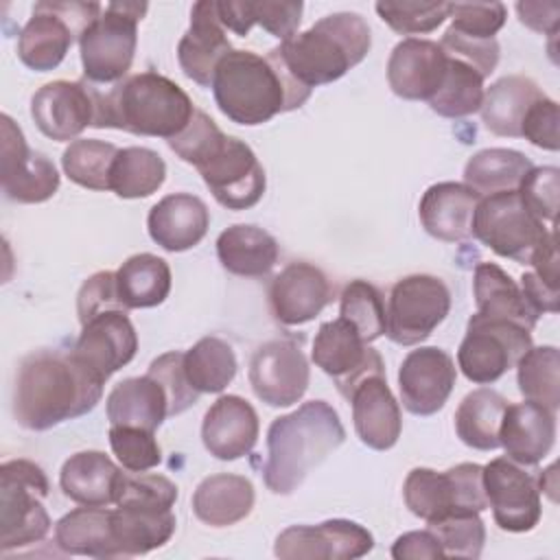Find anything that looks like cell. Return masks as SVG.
Returning a JSON list of instances; mask_svg holds the SVG:
<instances>
[{
  "mask_svg": "<svg viewBox=\"0 0 560 560\" xmlns=\"http://www.w3.org/2000/svg\"><path fill=\"white\" fill-rule=\"evenodd\" d=\"M103 385L70 350L31 352L18 368L13 416L28 431H48L92 411Z\"/></svg>",
  "mask_w": 560,
  "mask_h": 560,
  "instance_id": "6da1fadb",
  "label": "cell"
},
{
  "mask_svg": "<svg viewBox=\"0 0 560 560\" xmlns=\"http://www.w3.org/2000/svg\"><path fill=\"white\" fill-rule=\"evenodd\" d=\"M210 88L221 114L247 127L298 109L311 96V90L298 85L269 52L260 57L234 48L219 61Z\"/></svg>",
  "mask_w": 560,
  "mask_h": 560,
  "instance_id": "7a4b0ae2",
  "label": "cell"
},
{
  "mask_svg": "<svg viewBox=\"0 0 560 560\" xmlns=\"http://www.w3.org/2000/svg\"><path fill=\"white\" fill-rule=\"evenodd\" d=\"M343 440L346 429L339 413L326 400H308L276 418L267 431L265 486L273 494H291Z\"/></svg>",
  "mask_w": 560,
  "mask_h": 560,
  "instance_id": "3957f363",
  "label": "cell"
},
{
  "mask_svg": "<svg viewBox=\"0 0 560 560\" xmlns=\"http://www.w3.org/2000/svg\"><path fill=\"white\" fill-rule=\"evenodd\" d=\"M372 46L368 22L359 13L339 11L317 20L308 31L280 42L269 55L302 88L326 85L361 63Z\"/></svg>",
  "mask_w": 560,
  "mask_h": 560,
  "instance_id": "277c9868",
  "label": "cell"
},
{
  "mask_svg": "<svg viewBox=\"0 0 560 560\" xmlns=\"http://www.w3.org/2000/svg\"><path fill=\"white\" fill-rule=\"evenodd\" d=\"M195 109L188 94L175 81L147 70L127 74L103 92L96 129L109 127L168 142L184 131Z\"/></svg>",
  "mask_w": 560,
  "mask_h": 560,
  "instance_id": "5b68a950",
  "label": "cell"
},
{
  "mask_svg": "<svg viewBox=\"0 0 560 560\" xmlns=\"http://www.w3.org/2000/svg\"><path fill=\"white\" fill-rule=\"evenodd\" d=\"M46 472L31 459H9L0 466V551L28 547L46 538L50 516Z\"/></svg>",
  "mask_w": 560,
  "mask_h": 560,
  "instance_id": "8992f818",
  "label": "cell"
},
{
  "mask_svg": "<svg viewBox=\"0 0 560 560\" xmlns=\"http://www.w3.org/2000/svg\"><path fill=\"white\" fill-rule=\"evenodd\" d=\"M147 9L144 2H109L83 31L79 50L90 83H118L127 77L138 46V22Z\"/></svg>",
  "mask_w": 560,
  "mask_h": 560,
  "instance_id": "52a82bcc",
  "label": "cell"
},
{
  "mask_svg": "<svg viewBox=\"0 0 560 560\" xmlns=\"http://www.w3.org/2000/svg\"><path fill=\"white\" fill-rule=\"evenodd\" d=\"M98 2H35L28 22L18 37L20 61L37 72L55 70L70 50L72 42L101 15Z\"/></svg>",
  "mask_w": 560,
  "mask_h": 560,
  "instance_id": "ba28073f",
  "label": "cell"
},
{
  "mask_svg": "<svg viewBox=\"0 0 560 560\" xmlns=\"http://www.w3.org/2000/svg\"><path fill=\"white\" fill-rule=\"evenodd\" d=\"M405 505L427 523L451 514L483 512L488 508L483 492V466L464 462L444 472L433 468H413L402 486Z\"/></svg>",
  "mask_w": 560,
  "mask_h": 560,
  "instance_id": "9c48e42d",
  "label": "cell"
},
{
  "mask_svg": "<svg viewBox=\"0 0 560 560\" xmlns=\"http://www.w3.org/2000/svg\"><path fill=\"white\" fill-rule=\"evenodd\" d=\"M212 197L228 210L256 206L267 186L265 168L243 140L219 131L192 164Z\"/></svg>",
  "mask_w": 560,
  "mask_h": 560,
  "instance_id": "30bf717a",
  "label": "cell"
},
{
  "mask_svg": "<svg viewBox=\"0 0 560 560\" xmlns=\"http://www.w3.org/2000/svg\"><path fill=\"white\" fill-rule=\"evenodd\" d=\"M547 230L521 201L518 190L481 197L472 217V236L494 254L529 265L536 249L549 238Z\"/></svg>",
  "mask_w": 560,
  "mask_h": 560,
  "instance_id": "8fae6325",
  "label": "cell"
},
{
  "mask_svg": "<svg viewBox=\"0 0 560 560\" xmlns=\"http://www.w3.org/2000/svg\"><path fill=\"white\" fill-rule=\"evenodd\" d=\"M532 348V330L505 319H490L475 313L468 319L466 337L457 350V365L464 376L477 385L499 381L516 368Z\"/></svg>",
  "mask_w": 560,
  "mask_h": 560,
  "instance_id": "7c38bea8",
  "label": "cell"
},
{
  "mask_svg": "<svg viewBox=\"0 0 560 560\" xmlns=\"http://www.w3.org/2000/svg\"><path fill=\"white\" fill-rule=\"evenodd\" d=\"M385 311V335L398 346H416L446 319L451 291L435 276L411 273L392 287Z\"/></svg>",
  "mask_w": 560,
  "mask_h": 560,
  "instance_id": "4fadbf2b",
  "label": "cell"
},
{
  "mask_svg": "<svg viewBox=\"0 0 560 560\" xmlns=\"http://www.w3.org/2000/svg\"><path fill=\"white\" fill-rule=\"evenodd\" d=\"M103 92L81 81H50L31 98V116L37 129L57 142L74 140L85 127H96Z\"/></svg>",
  "mask_w": 560,
  "mask_h": 560,
  "instance_id": "5bb4252c",
  "label": "cell"
},
{
  "mask_svg": "<svg viewBox=\"0 0 560 560\" xmlns=\"http://www.w3.org/2000/svg\"><path fill=\"white\" fill-rule=\"evenodd\" d=\"M313 361L335 381L343 398H350L368 374H385L381 354L343 317L319 326L313 341Z\"/></svg>",
  "mask_w": 560,
  "mask_h": 560,
  "instance_id": "9a60e30c",
  "label": "cell"
},
{
  "mask_svg": "<svg viewBox=\"0 0 560 560\" xmlns=\"http://www.w3.org/2000/svg\"><path fill=\"white\" fill-rule=\"evenodd\" d=\"M483 492L492 508L494 523L503 532L523 534L538 525L540 486L538 477L527 472L510 457H497L483 466Z\"/></svg>",
  "mask_w": 560,
  "mask_h": 560,
  "instance_id": "2e32d148",
  "label": "cell"
},
{
  "mask_svg": "<svg viewBox=\"0 0 560 560\" xmlns=\"http://www.w3.org/2000/svg\"><path fill=\"white\" fill-rule=\"evenodd\" d=\"M0 120V179L4 197L18 203L48 201L59 188V173L55 164L44 153L28 149L22 129L9 114H2Z\"/></svg>",
  "mask_w": 560,
  "mask_h": 560,
  "instance_id": "e0dca14e",
  "label": "cell"
},
{
  "mask_svg": "<svg viewBox=\"0 0 560 560\" xmlns=\"http://www.w3.org/2000/svg\"><path fill=\"white\" fill-rule=\"evenodd\" d=\"M249 385L269 407L295 405L308 389L311 368L291 339H271L256 348L249 361Z\"/></svg>",
  "mask_w": 560,
  "mask_h": 560,
  "instance_id": "ac0fdd59",
  "label": "cell"
},
{
  "mask_svg": "<svg viewBox=\"0 0 560 560\" xmlns=\"http://www.w3.org/2000/svg\"><path fill=\"white\" fill-rule=\"evenodd\" d=\"M372 534L346 518L319 525H291L278 534L273 553L282 560H354L370 553Z\"/></svg>",
  "mask_w": 560,
  "mask_h": 560,
  "instance_id": "d6986e66",
  "label": "cell"
},
{
  "mask_svg": "<svg viewBox=\"0 0 560 560\" xmlns=\"http://www.w3.org/2000/svg\"><path fill=\"white\" fill-rule=\"evenodd\" d=\"M457 370L448 352L435 346L411 350L398 370L400 400L413 416H433L448 400Z\"/></svg>",
  "mask_w": 560,
  "mask_h": 560,
  "instance_id": "ffe728a7",
  "label": "cell"
},
{
  "mask_svg": "<svg viewBox=\"0 0 560 560\" xmlns=\"http://www.w3.org/2000/svg\"><path fill=\"white\" fill-rule=\"evenodd\" d=\"M138 350V332L127 311H105L81 324V335L70 350L103 383L125 368Z\"/></svg>",
  "mask_w": 560,
  "mask_h": 560,
  "instance_id": "44dd1931",
  "label": "cell"
},
{
  "mask_svg": "<svg viewBox=\"0 0 560 560\" xmlns=\"http://www.w3.org/2000/svg\"><path fill=\"white\" fill-rule=\"evenodd\" d=\"M332 300L326 273L304 260L289 262L269 287V306L276 322L300 326L315 319Z\"/></svg>",
  "mask_w": 560,
  "mask_h": 560,
  "instance_id": "7402d4cb",
  "label": "cell"
},
{
  "mask_svg": "<svg viewBox=\"0 0 560 560\" xmlns=\"http://www.w3.org/2000/svg\"><path fill=\"white\" fill-rule=\"evenodd\" d=\"M446 70V52L438 42L407 37L398 42L387 61L392 92L407 101H429Z\"/></svg>",
  "mask_w": 560,
  "mask_h": 560,
  "instance_id": "603a6c76",
  "label": "cell"
},
{
  "mask_svg": "<svg viewBox=\"0 0 560 560\" xmlns=\"http://www.w3.org/2000/svg\"><path fill=\"white\" fill-rule=\"evenodd\" d=\"M232 50L228 33L217 15L214 0L192 4L190 26L177 44V61L184 74L201 88H210L219 61Z\"/></svg>",
  "mask_w": 560,
  "mask_h": 560,
  "instance_id": "cb8c5ba5",
  "label": "cell"
},
{
  "mask_svg": "<svg viewBox=\"0 0 560 560\" xmlns=\"http://www.w3.org/2000/svg\"><path fill=\"white\" fill-rule=\"evenodd\" d=\"M258 413L241 396H219L203 416L201 440L206 451L223 462L252 453L258 440Z\"/></svg>",
  "mask_w": 560,
  "mask_h": 560,
  "instance_id": "d4e9b609",
  "label": "cell"
},
{
  "mask_svg": "<svg viewBox=\"0 0 560 560\" xmlns=\"http://www.w3.org/2000/svg\"><path fill=\"white\" fill-rule=\"evenodd\" d=\"M352 420L359 440L374 448H392L402 431L400 405L387 387L385 374H368L350 394Z\"/></svg>",
  "mask_w": 560,
  "mask_h": 560,
  "instance_id": "484cf974",
  "label": "cell"
},
{
  "mask_svg": "<svg viewBox=\"0 0 560 560\" xmlns=\"http://www.w3.org/2000/svg\"><path fill=\"white\" fill-rule=\"evenodd\" d=\"M556 442V411L536 402L510 405L501 420L499 444L505 457L521 466H536L542 462Z\"/></svg>",
  "mask_w": 560,
  "mask_h": 560,
  "instance_id": "4316f807",
  "label": "cell"
},
{
  "mask_svg": "<svg viewBox=\"0 0 560 560\" xmlns=\"http://www.w3.org/2000/svg\"><path fill=\"white\" fill-rule=\"evenodd\" d=\"M210 225L208 206L190 192L162 197L147 217L149 236L166 252H186L201 243Z\"/></svg>",
  "mask_w": 560,
  "mask_h": 560,
  "instance_id": "83f0119b",
  "label": "cell"
},
{
  "mask_svg": "<svg viewBox=\"0 0 560 560\" xmlns=\"http://www.w3.org/2000/svg\"><path fill=\"white\" fill-rule=\"evenodd\" d=\"M479 195L459 182H440L424 190L418 214L422 228L438 241L459 243L472 236V217Z\"/></svg>",
  "mask_w": 560,
  "mask_h": 560,
  "instance_id": "f1b7e54d",
  "label": "cell"
},
{
  "mask_svg": "<svg viewBox=\"0 0 560 560\" xmlns=\"http://www.w3.org/2000/svg\"><path fill=\"white\" fill-rule=\"evenodd\" d=\"M122 470L101 451L70 455L59 472L63 494L79 505L107 508L116 503Z\"/></svg>",
  "mask_w": 560,
  "mask_h": 560,
  "instance_id": "f546056e",
  "label": "cell"
},
{
  "mask_svg": "<svg viewBox=\"0 0 560 560\" xmlns=\"http://www.w3.org/2000/svg\"><path fill=\"white\" fill-rule=\"evenodd\" d=\"M254 499L256 492L247 477L217 472L195 488L192 512L210 527H228L249 516Z\"/></svg>",
  "mask_w": 560,
  "mask_h": 560,
  "instance_id": "4dcf8cb0",
  "label": "cell"
},
{
  "mask_svg": "<svg viewBox=\"0 0 560 560\" xmlns=\"http://www.w3.org/2000/svg\"><path fill=\"white\" fill-rule=\"evenodd\" d=\"M217 256L223 269L243 278L267 276L280 256L278 241L262 228L236 223L217 238Z\"/></svg>",
  "mask_w": 560,
  "mask_h": 560,
  "instance_id": "1f68e13d",
  "label": "cell"
},
{
  "mask_svg": "<svg viewBox=\"0 0 560 560\" xmlns=\"http://www.w3.org/2000/svg\"><path fill=\"white\" fill-rule=\"evenodd\" d=\"M477 313L490 319H505L534 330L538 313L527 302L521 287L494 262H479L472 280Z\"/></svg>",
  "mask_w": 560,
  "mask_h": 560,
  "instance_id": "d6a6232c",
  "label": "cell"
},
{
  "mask_svg": "<svg viewBox=\"0 0 560 560\" xmlns=\"http://www.w3.org/2000/svg\"><path fill=\"white\" fill-rule=\"evenodd\" d=\"M166 418L168 396L151 374L125 378L107 396L109 424H127L155 431Z\"/></svg>",
  "mask_w": 560,
  "mask_h": 560,
  "instance_id": "836d02e7",
  "label": "cell"
},
{
  "mask_svg": "<svg viewBox=\"0 0 560 560\" xmlns=\"http://www.w3.org/2000/svg\"><path fill=\"white\" fill-rule=\"evenodd\" d=\"M55 542L70 556H90L101 560L120 558L112 527V510L107 508L83 505L68 512L55 525Z\"/></svg>",
  "mask_w": 560,
  "mask_h": 560,
  "instance_id": "e575fe53",
  "label": "cell"
},
{
  "mask_svg": "<svg viewBox=\"0 0 560 560\" xmlns=\"http://www.w3.org/2000/svg\"><path fill=\"white\" fill-rule=\"evenodd\" d=\"M542 96L545 92L529 77H503L483 92V103L479 107L481 120L486 129L494 136L521 138V125L525 114Z\"/></svg>",
  "mask_w": 560,
  "mask_h": 560,
  "instance_id": "d590c367",
  "label": "cell"
},
{
  "mask_svg": "<svg viewBox=\"0 0 560 560\" xmlns=\"http://www.w3.org/2000/svg\"><path fill=\"white\" fill-rule=\"evenodd\" d=\"M175 525L177 521L171 510L140 505H116V510H112V527L120 558L144 556L166 545L175 534Z\"/></svg>",
  "mask_w": 560,
  "mask_h": 560,
  "instance_id": "8d00e7d4",
  "label": "cell"
},
{
  "mask_svg": "<svg viewBox=\"0 0 560 560\" xmlns=\"http://www.w3.org/2000/svg\"><path fill=\"white\" fill-rule=\"evenodd\" d=\"M304 4L298 2H278V0H243V2H217V15L225 31H232L245 37L252 26H262L269 35L280 42L298 33Z\"/></svg>",
  "mask_w": 560,
  "mask_h": 560,
  "instance_id": "74e56055",
  "label": "cell"
},
{
  "mask_svg": "<svg viewBox=\"0 0 560 560\" xmlns=\"http://www.w3.org/2000/svg\"><path fill=\"white\" fill-rule=\"evenodd\" d=\"M116 287L127 311L158 306L171 293V267L155 254H133L116 269Z\"/></svg>",
  "mask_w": 560,
  "mask_h": 560,
  "instance_id": "f35d334b",
  "label": "cell"
},
{
  "mask_svg": "<svg viewBox=\"0 0 560 560\" xmlns=\"http://www.w3.org/2000/svg\"><path fill=\"white\" fill-rule=\"evenodd\" d=\"M505 409L508 400L499 392L490 387L472 389L464 396L455 411L457 438L477 451L499 448V431Z\"/></svg>",
  "mask_w": 560,
  "mask_h": 560,
  "instance_id": "ab89813d",
  "label": "cell"
},
{
  "mask_svg": "<svg viewBox=\"0 0 560 560\" xmlns=\"http://www.w3.org/2000/svg\"><path fill=\"white\" fill-rule=\"evenodd\" d=\"M529 158L514 149H483L475 153L464 166V184L479 197L494 192L518 190L523 177L532 171Z\"/></svg>",
  "mask_w": 560,
  "mask_h": 560,
  "instance_id": "60d3db41",
  "label": "cell"
},
{
  "mask_svg": "<svg viewBox=\"0 0 560 560\" xmlns=\"http://www.w3.org/2000/svg\"><path fill=\"white\" fill-rule=\"evenodd\" d=\"M164 179L166 164L160 153L147 147H125L114 158L109 190L122 199H140L153 195Z\"/></svg>",
  "mask_w": 560,
  "mask_h": 560,
  "instance_id": "b9f144b4",
  "label": "cell"
},
{
  "mask_svg": "<svg viewBox=\"0 0 560 560\" xmlns=\"http://www.w3.org/2000/svg\"><path fill=\"white\" fill-rule=\"evenodd\" d=\"M236 354L221 337H201L184 352V372L199 394H219L236 376Z\"/></svg>",
  "mask_w": 560,
  "mask_h": 560,
  "instance_id": "7bdbcfd3",
  "label": "cell"
},
{
  "mask_svg": "<svg viewBox=\"0 0 560 560\" xmlns=\"http://www.w3.org/2000/svg\"><path fill=\"white\" fill-rule=\"evenodd\" d=\"M483 77L468 63L446 55V70L438 92L427 101L444 118H466L483 103Z\"/></svg>",
  "mask_w": 560,
  "mask_h": 560,
  "instance_id": "ee69618b",
  "label": "cell"
},
{
  "mask_svg": "<svg viewBox=\"0 0 560 560\" xmlns=\"http://www.w3.org/2000/svg\"><path fill=\"white\" fill-rule=\"evenodd\" d=\"M516 381L525 400L551 411L560 407V352L556 346L529 348L516 363Z\"/></svg>",
  "mask_w": 560,
  "mask_h": 560,
  "instance_id": "f6af8a7d",
  "label": "cell"
},
{
  "mask_svg": "<svg viewBox=\"0 0 560 560\" xmlns=\"http://www.w3.org/2000/svg\"><path fill=\"white\" fill-rule=\"evenodd\" d=\"M118 147L96 138H79L68 144L61 158L70 182L90 190H109V173Z\"/></svg>",
  "mask_w": 560,
  "mask_h": 560,
  "instance_id": "bcb514c9",
  "label": "cell"
},
{
  "mask_svg": "<svg viewBox=\"0 0 560 560\" xmlns=\"http://www.w3.org/2000/svg\"><path fill=\"white\" fill-rule=\"evenodd\" d=\"M339 317L348 319L368 343L385 335V326H387L385 302L381 291L368 280H352L343 287L341 302H339Z\"/></svg>",
  "mask_w": 560,
  "mask_h": 560,
  "instance_id": "7dc6e473",
  "label": "cell"
},
{
  "mask_svg": "<svg viewBox=\"0 0 560 560\" xmlns=\"http://www.w3.org/2000/svg\"><path fill=\"white\" fill-rule=\"evenodd\" d=\"M427 527L438 536L444 558H479L486 542V527L479 512L451 514Z\"/></svg>",
  "mask_w": 560,
  "mask_h": 560,
  "instance_id": "c3c4849f",
  "label": "cell"
},
{
  "mask_svg": "<svg viewBox=\"0 0 560 560\" xmlns=\"http://www.w3.org/2000/svg\"><path fill=\"white\" fill-rule=\"evenodd\" d=\"M374 9L400 35L431 33L451 15V2H376Z\"/></svg>",
  "mask_w": 560,
  "mask_h": 560,
  "instance_id": "681fc988",
  "label": "cell"
},
{
  "mask_svg": "<svg viewBox=\"0 0 560 560\" xmlns=\"http://www.w3.org/2000/svg\"><path fill=\"white\" fill-rule=\"evenodd\" d=\"M109 446L125 470L147 472L162 462V448L155 440V431L112 424L109 427Z\"/></svg>",
  "mask_w": 560,
  "mask_h": 560,
  "instance_id": "f907efd6",
  "label": "cell"
},
{
  "mask_svg": "<svg viewBox=\"0 0 560 560\" xmlns=\"http://www.w3.org/2000/svg\"><path fill=\"white\" fill-rule=\"evenodd\" d=\"M179 497L177 486L158 472H122L116 505H140L171 510Z\"/></svg>",
  "mask_w": 560,
  "mask_h": 560,
  "instance_id": "816d5d0a",
  "label": "cell"
},
{
  "mask_svg": "<svg viewBox=\"0 0 560 560\" xmlns=\"http://www.w3.org/2000/svg\"><path fill=\"white\" fill-rule=\"evenodd\" d=\"M147 374H151L168 396V418L184 413L199 398V392L186 378L184 372V352L171 350L151 361Z\"/></svg>",
  "mask_w": 560,
  "mask_h": 560,
  "instance_id": "f5cc1de1",
  "label": "cell"
},
{
  "mask_svg": "<svg viewBox=\"0 0 560 560\" xmlns=\"http://www.w3.org/2000/svg\"><path fill=\"white\" fill-rule=\"evenodd\" d=\"M560 171L556 166H532L518 186V197L523 206L542 223H556L558 214V190Z\"/></svg>",
  "mask_w": 560,
  "mask_h": 560,
  "instance_id": "db71d44e",
  "label": "cell"
},
{
  "mask_svg": "<svg viewBox=\"0 0 560 560\" xmlns=\"http://www.w3.org/2000/svg\"><path fill=\"white\" fill-rule=\"evenodd\" d=\"M451 26L453 31L479 37L494 39L508 18V9L503 2H451Z\"/></svg>",
  "mask_w": 560,
  "mask_h": 560,
  "instance_id": "11a10c76",
  "label": "cell"
},
{
  "mask_svg": "<svg viewBox=\"0 0 560 560\" xmlns=\"http://www.w3.org/2000/svg\"><path fill=\"white\" fill-rule=\"evenodd\" d=\"M440 46L448 57H455V59L468 63L483 79H488L494 72L497 63H499V42H497V37L494 39H479V37L462 35L453 28H446V33L442 35Z\"/></svg>",
  "mask_w": 560,
  "mask_h": 560,
  "instance_id": "9f6ffc18",
  "label": "cell"
},
{
  "mask_svg": "<svg viewBox=\"0 0 560 560\" xmlns=\"http://www.w3.org/2000/svg\"><path fill=\"white\" fill-rule=\"evenodd\" d=\"M105 311H127L120 304L118 287H116V271H96L92 273L77 295V313L79 322L85 324L98 313Z\"/></svg>",
  "mask_w": 560,
  "mask_h": 560,
  "instance_id": "6f0895ef",
  "label": "cell"
},
{
  "mask_svg": "<svg viewBox=\"0 0 560 560\" xmlns=\"http://www.w3.org/2000/svg\"><path fill=\"white\" fill-rule=\"evenodd\" d=\"M558 122H560L558 103L545 94L525 114L523 125H521V138L529 140L532 144H536L540 149L558 151V147H560Z\"/></svg>",
  "mask_w": 560,
  "mask_h": 560,
  "instance_id": "680465c9",
  "label": "cell"
},
{
  "mask_svg": "<svg viewBox=\"0 0 560 560\" xmlns=\"http://www.w3.org/2000/svg\"><path fill=\"white\" fill-rule=\"evenodd\" d=\"M392 558L396 560H438L444 558L438 536L427 527L418 532H407L396 538L392 547Z\"/></svg>",
  "mask_w": 560,
  "mask_h": 560,
  "instance_id": "91938a15",
  "label": "cell"
},
{
  "mask_svg": "<svg viewBox=\"0 0 560 560\" xmlns=\"http://www.w3.org/2000/svg\"><path fill=\"white\" fill-rule=\"evenodd\" d=\"M518 20L536 33L556 35L560 22V4L558 2H518L516 4Z\"/></svg>",
  "mask_w": 560,
  "mask_h": 560,
  "instance_id": "94428289",
  "label": "cell"
},
{
  "mask_svg": "<svg viewBox=\"0 0 560 560\" xmlns=\"http://www.w3.org/2000/svg\"><path fill=\"white\" fill-rule=\"evenodd\" d=\"M521 291L525 293L532 308L540 313H556L558 311V289L545 284L534 271L521 276Z\"/></svg>",
  "mask_w": 560,
  "mask_h": 560,
  "instance_id": "6125c7cd",
  "label": "cell"
}]
</instances>
